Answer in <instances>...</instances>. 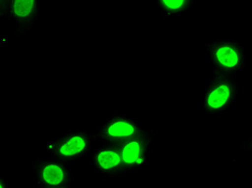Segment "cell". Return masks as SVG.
Segmentation results:
<instances>
[{"label": "cell", "instance_id": "obj_1", "mask_svg": "<svg viewBox=\"0 0 252 188\" xmlns=\"http://www.w3.org/2000/svg\"><path fill=\"white\" fill-rule=\"evenodd\" d=\"M94 136L84 129H73L64 135L44 139L41 142V151L65 163L78 161L93 150Z\"/></svg>", "mask_w": 252, "mask_h": 188}, {"label": "cell", "instance_id": "obj_3", "mask_svg": "<svg viewBox=\"0 0 252 188\" xmlns=\"http://www.w3.org/2000/svg\"><path fill=\"white\" fill-rule=\"evenodd\" d=\"M205 52L214 72L235 75L247 64V54L236 40H216L205 44Z\"/></svg>", "mask_w": 252, "mask_h": 188}, {"label": "cell", "instance_id": "obj_6", "mask_svg": "<svg viewBox=\"0 0 252 188\" xmlns=\"http://www.w3.org/2000/svg\"><path fill=\"white\" fill-rule=\"evenodd\" d=\"M145 130L136 119L125 114H117L102 122L93 136L106 144H119Z\"/></svg>", "mask_w": 252, "mask_h": 188}, {"label": "cell", "instance_id": "obj_11", "mask_svg": "<svg viewBox=\"0 0 252 188\" xmlns=\"http://www.w3.org/2000/svg\"><path fill=\"white\" fill-rule=\"evenodd\" d=\"M8 187V183H7V179H5V176L0 174V188H5Z\"/></svg>", "mask_w": 252, "mask_h": 188}, {"label": "cell", "instance_id": "obj_9", "mask_svg": "<svg viewBox=\"0 0 252 188\" xmlns=\"http://www.w3.org/2000/svg\"><path fill=\"white\" fill-rule=\"evenodd\" d=\"M164 19H177L191 11L195 0H154Z\"/></svg>", "mask_w": 252, "mask_h": 188}, {"label": "cell", "instance_id": "obj_2", "mask_svg": "<svg viewBox=\"0 0 252 188\" xmlns=\"http://www.w3.org/2000/svg\"><path fill=\"white\" fill-rule=\"evenodd\" d=\"M239 93L235 75L214 72L204 90L203 111L209 115L225 114L232 109Z\"/></svg>", "mask_w": 252, "mask_h": 188}, {"label": "cell", "instance_id": "obj_8", "mask_svg": "<svg viewBox=\"0 0 252 188\" xmlns=\"http://www.w3.org/2000/svg\"><path fill=\"white\" fill-rule=\"evenodd\" d=\"M91 159L96 173L102 175L123 176L125 170L121 155L116 144H106L92 150Z\"/></svg>", "mask_w": 252, "mask_h": 188}, {"label": "cell", "instance_id": "obj_4", "mask_svg": "<svg viewBox=\"0 0 252 188\" xmlns=\"http://www.w3.org/2000/svg\"><path fill=\"white\" fill-rule=\"evenodd\" d=\"M36 188H70L72 173L68 163L55 158L36 157L32 161Z\"/></svg>", "mask_w": 252, "mask_h": 188}, {"label": "cell", "instance_id": "obj_5", "mask_svg": "<svg viewBox=\"0 0 252 188\" xmlns=\"http://www.w3.org/2000/svg\"><path fill=\"white\" fill-rule=\"evenodd\" d=\"M158 134L159 130L146 129L133 138L116 144L121 155L126 174L149 164V150Z\"/></svg>", "mask_w": 252, "mask_h": 188}, {"label": "cell", "instance_id": "obj_10", "mask_svg": "<svg viewBox=\"0 0 252 188\" xmlns=\"http://www.w3.org/2000/svg\"><path fill=\"white\" fill-rule=\"evenodd\" d=\"M8 0H0V19L7 18Z\"/></svg>", "mask_w": 252, "mask_h": 188}, {"label": "cell", "instance_id": "obj_7", "mask_svg": "<svg viewBox=\"0 0 252 188\" xmlns=\"http://www.w3.org/2000/svg\"><path fill=\"white\" fill-rule=\"evenodd\" d=\"M40 18V0H8L7 20L18 26L15 36L30 31Z\"/></svg>", "mask_w": 252, "mask_h": 188}]
</instances>
